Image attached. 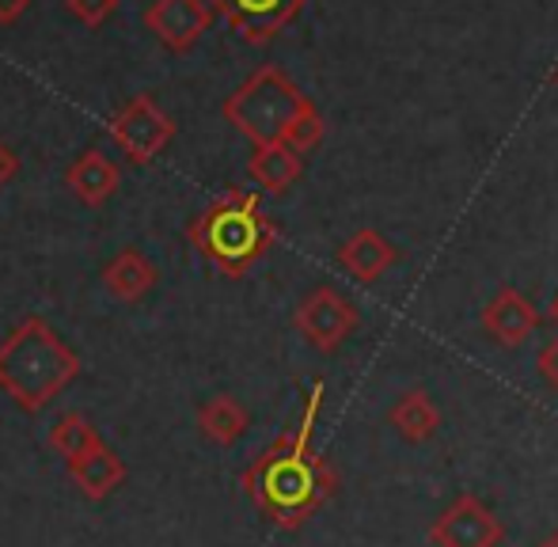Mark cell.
I'll list each match as a JSON object with an SVG mask.
<instances>
[{
    "label": "cell",
    "mask_w": 558,
    "mask_h": 547,
    "mask_svg": "<svg viewBox=\"0 0 558 547\" xmlns=\"http://www.w3.org/2000/svg\"><path fill=\"white\" fill-rule=\"evenodd\" d=\"M324 392L327 385L316 380L304 400V411L296 418V426L289 434L274 437L263 452L247 464L243 472V495L258 506L270 525H278L281 533H296L304 528L338 490V472L331 460L319 457L312 437L319 426V411H324Z\"/></svg>",
    "instance_id": "obj_1"
},
{
    "label": "cell",
    "mask_w": 558,
    "mask_h": 547,
    "mask_svg": "<svg viewBox=\"0 0 558 547\" xmlns=\"http://www.w3.org/2000/svg\"><path fill=\"white\" fill-rule=\"evenodd\" d=\"M81 377V357L43 316H27L0 342V388L15 408L38 414Z\"/></svg>",
    "instance_id": "obj_2"
},
{
    "label": "cell",
    "mask_w": 558,
    "mask_h": 547,
    "mask_svg": "<svg viewBox=\"0 0 558 547\" xmlns=\"http://www.w3.org/2000/svg\"><path fill=\"white\" fill-rule=\"evenodd\" d=\"M186 240L225 278H243L278 244V224L263 214L255 191H225L186 224Z\"/></svg>",
    "instance_id": "obj_3"
},
{
    "label": "cell",
    "mask_w": 558,
    "mask_h": 547,
    "mask_svg": "<svg viewBox=\"0 0 558 547\" xmlns=\"http://www.w3.org/2000/svg\"><path fill=\"white\" fill-rule=\"evenodd\" d=\"M312 99L296 88V81L278 65H263L225 99V119L240 130L251 145L286 141V130Z\"/></svg>",
    "instance_id": "obj_4"
},
{
    "label": "cell",
    "mask_w": 558,
    "mask_h": 547,
    "mask_svg": "<svg viewBox=\"0 0 558 547\" xmlns=\"http://www.w3.org/2000/svg\"><path fill=\"white\" fill-rule=\"evenodd\" d=\"M357 324H361L357 304L331 285L312 289L293 312L296 335H301L312 350H319V354H335V350L357 331Z\"/></svg>",
    "instance_id": "obj_5"
},
{
    "label": "cell",
    "mask_w": 558,
    "mask_h": 547,
    "mask_svg": "<svg viewBox=\"0 0 558 547\" xmlns=\"http://www.w3.org/2000/svg\"><path fill=\"white\" fill-rule=\"evenodd\" d=\"M111 137L130 163H148L171 145L175 122L160 111L153 96H133L111 119Z\"/></svg>",
    "instance_id": "obj_6"
},
{
    "label": "cell",
    "mask_w": 558,
    "mask_h": 547,
    "mask_svg": "<svg viewBox=\"0 0 558 547\" xmlns=\"http://www.w3.org/2000/svg\"><path fill=\"white\" fill-rule=\"evenodd\" d=\"M429 540L437 547H498L506 540L501 518L475 495H460L429 525Z\"/></svg>",
    "instance_id": "obj_7"
},
{
    "label": "cell",
    "mask_w": 558,
    "mask_h": 547,
    "mask_svg": "<svg viewBox=\"0 0 558 547\" xmlns=\"http://www.w3.org/2000/svg\"><path fill=\"white\" fill-rule=\"evenodd\" d=\"M217 15L251 46H266L304 12L308 0H206Z\"/></svg>",
    "instance_id": "obj_8"
},
{
    "label": "cell",
    "mask_w": 558,
    "mask_h": 547,
    "mask_svg": "<svg viewBox=\"0 0 558 547\" xmlns=\"http://www.w3.org/2000/svg\"><path fill=\"white\" fill-rule=\"evenodd\" d=\"M214 23V8L206 0H153L145 12V27L160 38L168 50L186 53Z\"/></svg>",
    "instance_id": "obj_9"
},
{
    "label": "cell",
    "mask_w": 558,
    "mask_h": 547,
    "mask_svg": "<svg viewBox=\"0 0 558 547\" xmlns=\"http://www.w3.org/2000/svg\"><path fill=\"white\" fill-rule=\"evenodd\" d=\"M478 324H483V331L490 335L498 347L517 350V347H524L532 335H536L539 312H536V304L521 293V289L501 285L498 293L483 304V316H478Z\"/></svg>",
    "instance_id": "obj_10"
},
{
    "label": "cell",
    "mask_w": 558,
    "mask_h": 547,
    "mask_svg": "<svg viewBox=\"0 0 558 547\" xmlns=\"http://www.w3.org/2000/svg\"><path fill=\"white\" fill-rule=\"evenodd\" d=\"M125 475H130V467H125V460L118 457L107 441H99L96 449H88L84 457L69 460V479H73V487L81 490L88 502L111 498L125 483Z\"/></svg>",
    "instance_id": "obj_11"
},
{
    "label": "cell",
    "mask_w": 558,
    "mask_h": 547,
    "mask_svg": "<svg viewBox=\"0 0 558 547\" xmlns=\"http://www.w3.org/2000/svg\"><path fill=\"white\" fill-rule=\"evenodd\" d=\"M396 263H399V247L376 229H357L338 247V267L350 274V278L365 281V285L368 281H380Z\"/></svg>",
    "instance_id": "obj_12"
},
{
    "label": "cell",
    "mask_w": 558,
    "mask_h": 547,
    "mask_svg": "<svg viewBox=\"0 0 558 547\" xmlns=\"http://www.w3.org/2000/svg\"><path fill=\"white\" fill-rule=\"evenodd\" d=\"M118 183H122V171H118V163L107 160L99 148H88V153L69 163V171H65V186L73 191V198L92 209L104 206L118 191Z\"/></svg>",
    "instance_id": "obj_13"
},
{
    "label": "cell",
    "mask_w": 558,
    "mask_h": 547,
    "mask_svg": "<svg viewBox=\"0 0 558 547\" xmlns=\"http://www.w3.org/2000/svg\"><path fill=\"white\" fill-rule=\"evenodd\" d=\"M156 281H160V270L148 255H141L137 247H125L118 252L111 263L104 267V285L107 293L118 296L125 304H137L145 301V293H153Z\"/></svg>",
    "instance_id": "obj_14"
},
{
    "label": "cell",
    "mask_w": 558,
    "mask_h": 547,
    "mask_svg": "<svg viewBox=\"0 0 558 547\" xmlns=\"http://www.w3.org/2000/svg\"><path fill=\"white\" fill-rule=\"evenodd\" d=\"M247 175L255 179L266 194H286L289 186L304 175V160L286 141H274V145H258L255 153H251Z\"/></svg>",
    "instance_id": "obj_15"
},
{
    "label": "cell",
    "mask_w": 558,
    "mask_h": 547,
    "mask_svg": "<svg viewBox=\"0 0 558 547\" xmlns=\"http://www.w3.org/2000/svg\"><path fill=\"white\" fill-rule=\"evenodd\" d=\"M388 422L407 445H422L437 434V426H441V411H437V403L426 396V388H407V392L391 403Z\"/></svg>",
    "instance_id": "obj_16"
},
{
    "label": "cell",
    "mask_w": 558,
    "mask_h": 547,
    "mask_svg": "<svg viewBox=\"0 0 558 547\" xmlns=\"http://www.w3.org/2000/svg\"><path fill=\"white\" fill-rule=\"evenodd\" d=\"M247 426H251V414L235 396H214V400H206L198 408L202 437H209V441L221 445V449L240 441V437L247 434Z\"/></svg>",
    "instance_id": "obj_17"
},
{
    "label": "cell",
    "mask_w": 558,
    "mask_h": 547,
    "mask_svg": "<svg viewBox=\"0 0 558 547\" xmlns=\"http://www.w3.org/2000/svg\"><path fill=\"white\" fill-rule=\"evenodd\" d=\"M99 441H104V437H99V429L92 426L81 411H65L50 429V449L58 452V457H65V464H69V460H76V457H84L88 449H96Z\"/></svg>",
    "instance_id": "obj_18"
},
{
    "label": "cell",
    "mask_w": 558,
    "mask_h": 547,
    "mask_svg": "<svg viewBox=\"0 0 558 547\" xmlns=\"http://www.w3.org/2000/svg\"><path fill=\"white\" fill-rule=\"evenodd\" d=\"M324 137H327V122H324V114H319L316 104L304 107V111L293 119V126L286 130V145L293 148V153H301V156L324 145Z\"/></svg>",
    "instance_id": "obj_19"
},
{
    "label": "cell",
    "mask_w": 558,
    "mask_h": 547,
    "mask_svg": "<svg viewBox=\"0 0 558 547\" xmlns=\"http://www.w3.org/2000/svg\"><path fill=\"white\" fill-rule=\"evenodd\" d=\"M65 8L84 23V27H104L118 12V0H65Z\"/></svg>",
    "instance_id": "obj_20"
},
{
    "label": "cell",
    "mask_w": 558,
    "mask_h": 547,
    "mask_svg": "<svg viewBox=\"0 0 558 547\" xmlns=\"http://www.w3.org/2000/svg\"><path fill=\"white\" fill-rule=\"evenodd\" d=\"M536 369H539V377L547 380L551 388H558V335L551 342H547L544 350H539V357H536Z\"/></svg>",
    "instance_id": "obj_21"
},
{
    "label": "cell",
    "mask_w": 558,
    "mask_h": 547,
    "mask_svg": "<svg viewBox=\"0 0 558 547\" xmlns=\"http://www.w3.org/2000/svg\"><path fill=\"white\" fill-rule=\"evenodd\" d=\"M20 171V160H15L12 148L0 141V191H4V183H12V175Z\"/></svg>",
    "instance_id": "obj_22"
},
{
    "label": "cell",
    "mask_w": 558,
    "mask_h": 547,
    "mask_svg": "<svg viewBox=\"0 0 558 547\" xmlns=\"http://www.w3.org/2000/svg\"><path fill=\"white\" fill-rule=\"evenodd\" d=\"M31 0H0V23H15L23 12H27Z\"/></svg>",
    "instance_id": "obj_23"
},
{
    "label": "cell",
    "mask_w": 558,
    "mask_h": 547,
    "mask_svg": "<svg viewBox=\"0 0 558 547\" xmlns=\"http://www.w3.org/2000/svg\"><path fill=\"white\" fill-rule=\"evenodd\" d=\"M547 319L558 327V293H555V301H551V308H547Z\"/></svg>",
    "instance_id": "obj_24"
},
{
    "label": "cell",
    "mask_w": 558,
    "mask_h": 547,
    "mask_svg": "<svg viewBox=\"0 0 558 547\" xmlns=\"http://www.w3.org/2000/svg\"><path fill=\"white\" fill-rule=\"evenodd\" d=\"M539 547H558V528H555V533H551V536H547V540H544V544H539Z\"/></svg>",
    "instance_id": "obj_25"
},
{
    "label": "cell",
    "mask_w": 558,
    "mask_h": 547,
    "mask_svg": "<svg viewBox=\"0 0 558 547\" xmlns=\"http://www.w3.org/2000/svg\"><path fill=\"white\" fill-rule=\"evenodd\" d=\"M551 81H555V88H558V69H555V76H551Z\"/></svg>",
    "instance_id": "obj_26"
}]
</instances>
